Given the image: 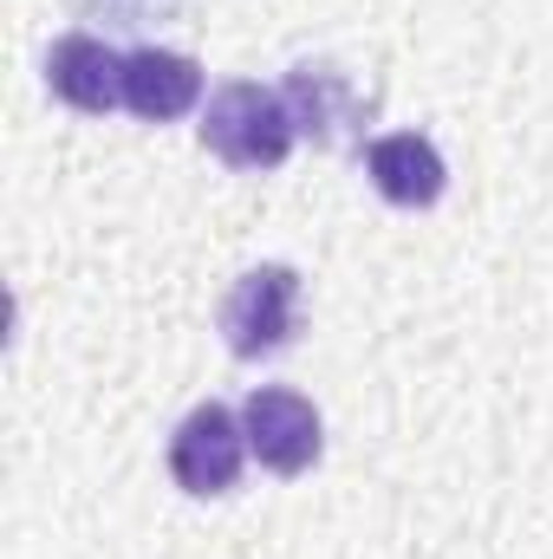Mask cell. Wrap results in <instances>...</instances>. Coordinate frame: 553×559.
<instances>
[{
  "instance_id": "obj_1",
  "label": "cell",
  "mask_w": 553,
  "mask_h": 559,
  "mask_svg": "<svg viewBox=\"0 0 553 559\" xmlns=\"http://www.w3.org/2000/svg\"><path fill=\"white\" fill-rule=\"evenodd\" d=\"M293 138H299V131H293L286 98L268 92V85H255V79L215 85V98H209V111H202V143H209L228 169H242V176L280 169L286 150H293Z\"/></svg>"
},
{
  "instance_id": "obj_2",
  "label": "cell",
  "mask_w": 553,
  "mask_h": 559,
  "mask_svg": "<svg viewBox=\"0 0 553 559\" xmlns=\"http://www.w3.org/2000/svg\"><path fill=\"white\" fill-rule=\"evenodd\" d=\"M299 332V274L286 261L248 267L222 299V338L235 358H274Z\"/></svg>"
},
{
  "instance_id": "obj_3",
  "label": "cell",
  "mask_w": 553,
  "mask_h": 559,
  "mask_svg": "<svg viewBox=\"0 0 553 559\" xmlns=\"http://www.w3.org/2000/svg\"><path fill=\"white\" fill-rule=\"evenodd\" d=\"M280 98H286V111H293V131L306 143H319V150H352V143H365V124H372V111H378L372 92L352 85V72L313 66V59L286 72Z\"/></svg>"
},
{
  "instance_id": "obj_4",
  "label": "cell",
  "mask_w": 553,
  "mask_h": 559,
  "mask_svg": "<svg viewBox=\"0 0 553 559\" xmlns=\"http://www.w3.org/2000/svg\"><path fill=\"white\" fill-rule=\"evenodd\" d=\"M248 455V429L222 404H196L169 436V475L183 495H228Z\"/></svg>"
},
{
  "instance_id": "obj_5",
  "label": "cell",
  "mask_w": 553,
  "mask_h": 559,
  "mask_svg": "<svg viewBox=\"0 0 553 559\" xmlns=\"http://www.w3.org/2000/svg\"><path fill=\"white\" fill-rule=\"evenodd\" d=\"M242 429H248V449L261 455V468H274V475H306L326 442L319 411L286 384H255L242 404Z\"/></svg>"
},
{
  "instance_id": "obj_6",
  "label": "cell",
  "mask_w": 553,
  "mask_h": 559,
  "mask_svg": "<svg viewBox=\"0 0 553 559\" xmlns=\"http://www.w3.org/2000/svg\"><path fill=\"white\" fill-rule=\"evenodd\" d=\"M46 85H52L72 111L105 118L111 105H125V59H118L98 33H66V39H52V52H46Z\"/></svg>"
},
{
  "instance_id": "obj_7",
  "label": "cell",
  "mask_w": 553,
  "mask_h": 559,
  "mask_svg": "<svg viewBox=\"0 0 553 559\" xmlns=\"http://www.w3.org/2000/svg\"><path fill=\"white\" fill-rule=\"evenodd\" d=\"M196 98H202V66L189 52H169V46L125 52V105L143 124H169V118L196 111Z\"/></svg>"
},
{
  "instance_id": "obj_8",
  "label": "cell",
  "mask_w": 553,
  "mask_h": 559,
  "mask_svg": "<svg viewBox=\"0 0 553 559\" xmlns=\"http://www.w3.org/2000/svg\"><path fill=\"white\" fill-rule=\"evenodd\" d=\"M365 169H372V189H378L385 202H398V209H430V202L443 195V182H449L443 150L430 138H416V131L378 138L365 150Z\"/></svg>"
},
{
  "instance_id": "obj_9",
  "label": "cell",
  "mask_w": 553,
  "mask_h": 559,
  "mask_svg": "<svg viewBox=\"0 0 553 559\" xmlns=\"http://www.w3.org/2000/svg\"><path fill=\"white\" fill-rule=\"evenodd\" d=\"M92 20H111V26H163V20H176V7L183 0H79Z\"/></svg>"
}]
</instances>
